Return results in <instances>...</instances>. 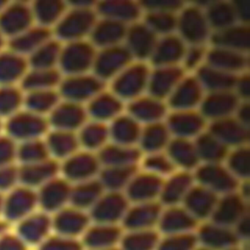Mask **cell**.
<instances>
[{
	"instance_id": "obj_51",
	"label": "cell",
	"mask_w": 250,
	"mask_h": 250,
	"mask_svg": "<svg viewBox=\"0 0 250 250\" xmlns=\"http://www.w3.org/2000/svg\"><path fill=\"white\" fill-rule=\"evenodd\" d=\"M0 250H26V248L21 238L5 235L0 238Z\"/></svg>"
},
{
	"instance_id": "obj_56",
	"label": "cell",
	"mask_w": 250,
	"mask_h": 250,
	"mask_svg": "<svg viewBox=\"0 0 250 250\" xmlns=\"http://www.w3.org/2000/svg\"><path fill=\"white\" fill-rule=\"evenodd\" d=\"M5 225L3 224L0 223V235L3 232V231L5 230Z\"/></svg>"
},
{
	"instance_id": "obj_50",
	"label": "cell",
	"mask_w": 250,
	"mask_h": 250,
	"mask_svg": "<svg viewBox=\"0 0 250 250\" xmlns=\"http://www.w3.org/2000/svg\"><path fill=\"white\" fill-rule=\"evenodd\" d=\"M250 213L244 216L232 228L238 241L241 244L248 243L250 238Z\"/></svg>"
},
{
	"instance_id": "obj_15",
	"label": "cell",
	"mask_w": 250,
	"mask_h": 250,
	"mask_svg": "<svg viewBox=\"0 0 250 250\" xmlns=\"http://www.w3.org/2000/svg\"><path fill=\"white\" fill-rule=\"evenodd\" d=\"M85 118V112L80 104L61 100L47 120L54 130L74 133L83 126Z\"/></svg>"
},
{
	"instance_id": "obj_39",
	"label": "cell",
	"mask_w": 250,
	"mask_h": 250,
	"mask_svg": "<svg viewBox=\"0 0 250 250\" xmlns=\"http://www.w3.org/2000/svg\"><path fill=\"white\" fill-rule=\"evenodd\" d=\"M203 121L195 115H178L172 117L169 121V128L179 138L195 135L201 131Z\"/></svg>"
},
{
	"instance_id": "obj_1",
	"label": "cell",
	"mask_w": 250,
	"mask_h": 250,
	"mask_svg": "<svg viewBox=\"0 0 250 250\" xmlns=\"http://www.w3.org/2000/svg\"><path fill=\"white\" fill-rule=\"evenodd\" d=\"M195 184L217 195L218 197L235 192L240 182L219 163L206 164L197 167L192 172Z\"/></svg>"
},
{
	"instance_id": "obj_34",
	"label": "cell",
	"mask_w": 250,
	"mask_h": 250,
	"mask_svg": "<svg viewBox=\"0 0 250 250\" xmlns=\"http://www.w3.org/2000/svg\"><path fill=\"white\" fill-rule=\"evenodd\" d=\"M137 168L104 167L98 180L105 191L124 192Z\"/></svg>"
},
{
	"instance_id": "obj_43",
	"label": "cell",
	"mask_w": 250,
	"mask_h": 250,
	"mask_svg": "<svg viewBox=\"0 0 250 250\" xmlns=\"http://www.w3.org/2000/svg\"><path fill=\"white\" fill-rule=\"evenodd\" d=\"M168 130L159 124H152L142 137L143 148L150 153L160 150L167 143Z\"/></svg>"
},
{
	"instance_id": "obj_21",
	"label": "cell",
	"mask_w": 250,
	"mask_h": 250,
	"mask_svg": "<svg viewBox=\"0 0 250 250\" xmlns=\"http://www.w3.org/2000/svg\"><path fill=\"white\" fill-rule=\"evenodd\" d=\"M91 222L88 213L72 207L59 210L54 220V227L62 236L71 238L84 234Z\"/></svg>"
},
{
	"instance_id": "obj_41",
	"label": "cell",
	"mask_w": 250,
	"mask_h": 250,
	"mask_svg": "<svg viewBox=\"0 0 250 250\" xmlns=\"http://www.w3.org/2000/svg\"><path fill=\"white\" fill-rule=\"evenodd\" d=\"M109 133L119 146L127 147L140 138L138 125L132 120L127 118L118 120Z\"/></svg>"
},
{
	"instance_id": "obj_42",
	"label": "cell",
	"mask_w": 250,
	"mask_h": 250,
	"mask_svg": "<svg viewBox=\"0 0 250 250\" xmlns=\"http://www.w3.org/2000/svg\"><path fill=\"white\" fill-rule=\"evenodd\" d=\"M198 247L195 232L161 235L156 250H194Z\"/></svg>"
},
{
	"instance_id": "obj_17",
	"label": "cell",
	"mask_w": 250,
	"mask_h": 250,
	"mask_svg": "<svg viewBox=\"0 0 250 250\" xmlns=\"http://www.w3.org/2000/svg\"><path fill=\"white\" fill-rule=\"evenodd\" d=\"M219 197L195 184L182 206L199 223H201L210 219Z\"/></svg>"
},
{
	"instance_id": "obj_12",
	"label": "cell",
	"mask_w": 250,
	"mask_h": 250,
	"mask_svg": "<svg viewBox=\"0 0 250 250\" xmlns=\"http://www.w3.org/2000/svg\"><path fill=\"white\" fill-rule=\"evenodd\" d=\"M195 235L198 245L209 250H225L241 244L233 229L210 220L199 224Z\"/></svg>"
},
{
	"instance_id": "obj_9",
	"label": "cell",
	"mask_w": 250,
	"mask_h": 250,
	"mask_svg": "<svg viewBox=\"0 0 250 250\" xmlns=\"http://www.w3.org/2000/svg\"><path fill=\"white\" fill-rule=\"evenodd\" d=\"M199 224L182 205L163 206L157 230L161 235L192 233L195 232Z\"/></svg>"
},
{
	"instance_id": "obj_47",
	"label": "cell",
	"mask_w": 250,
	"mask_h": 250,
	"mask_svg": "<svg viewBox=\"0 0 250 250\" xmlns=\"http://www.w3.org/2000/svg\"><path fill=\"white\" fill-rule=\"evenodd\" d=\"M83 244L71 238L61 236L43 243L40 250H83Z\"/></svg>"
},
{
	"instance_id": "obj_32",
	"label": "cell",
	"mask_w": 250,
	"mask_h": 250,
	"mask_svg": "<svg viewBox=\"0 0 250 250\" xmlns=\"http://www.w3.org/2000/svg\"><path fill=\"white\" fill-rule=\"evenodd\" d=\"M169 156L174 167H179L181 171L190 172L197 167L199 158L195 146L186 139L178 138L169 145Z\"/></svg>"
},
{
	"instance_id": "obj_59",
	"label": "cell",
	"mask_w": 250,
	"mask_h": 250,
	"mask_svg": "<svg viewBox=\"0 0 250 250\" xmlns=\"http://www.w3.org/2000/svg\"><path fill=\"white\" fill-rule=\"evenodd\" d=\"M2 129V123H1V121H0V131Z\"/></svg>"
},
{
	"instance_id": "obj_46",
	"label": "cell",
	"mask_w": 250,
	"mask_h": 250,
	"mask_svg": "<svg viewBox=\"0 0 250 250\" xmlns=\"http://www.w3.org/2000/svg\"><path fill=\"white\" fill-rule=\"evenodd\" d=\"M17 146L8 136H0V168L11 166L17 159Z\"/></svg>"
},
{
	"instance_id": "obj_7",
	"label": "cell",
	"mask_w": 250,
	"mask_h": 250,
	"mask_svg": "<svg viewBox=\"0 0 250 250\" xmlns=\"http://www.w3.org/2000/svg\"><path fill=\"white\" fill-rule=\"evenodd\" d=\"M162 209L159 202L130 204L121 227L125 231L157 229Z\"/></svg>"
},
{
	"instance_id": "obj_33",
	"label": "cell",
	"mask_w": 250,
	"mask_h": 250,
	"mask_svg": "<svg viewBox=\"0 0 250 250\" xmlns=\"http://www.w3.org/2000/svg\"><path fill=\"white\" fill-rule=\"evenodd\" d=\"M160 238L157 229L124 230L119 247L122 250H156Z\"/></svg>"
},
{
	"instance_id": "obj_48",
	"label": "cell",
	"mask_w": 250,
	"mask_h": 250,
	"mask_svg": "<svg viewBox=\"0 0 250 250\" xmlns=\"http://www.w3.org/2000/svg\"><path fill=\"white\" fill-rule=\"evenodd\" d=\"M117 106L111 102L99 99L93 102L89 108V113L97 120H105L111 118L116 113Z\"/></svg>"
},
{
	"instance_id": "obj_27",
	"label": "cell",
	"mask_w": 250,
	"mask_h": 250,
	"mask_svg": "<svg viewBox=\"0 0 250 250\" xmlns=\"http://www.w3.org/2000/svg\"><path fill=\"white\" fill-rule=\"evenodd\" d=\"M45 143L49 156L63 160L77 153L80 146L77 136L74 132L56 130L48 134Z\"/></svg>"
},
{
	"instance_id": "obj_14",
	"label": "cell",
	"mask_w": 250,
	"mask_h": 250,
	"mask_svg": "<svg viewBox=\"0 0 250 250\" xmlns=\"http://www.w3.org/2000/svg\"><path fill=\"white\" fill-rule=\"evenodd\" d=\"M38 203L37 194L32 188H14L4 200L2 213L8 220L21 221L33 213Z\"/></svg>"
},
{
	"instance_id": "obj_49",
	"label": "cell",
	"mask_w": 250,
	"mask_h": 250,
	"mask_svg": "<svg viewBox=\"0 0 250 250\" xmlns=\"http://www.w3.org/2000/svg\"><path fill=\"white\" fill-rule=\"evenodd\" d=\"M19 181V169L11 165L0 168V191L14 188Z\"/></svg>"
},
{
	"instance_id": "obj_11",
	"label": "cell",
	"mask_w": 250,
	"mask_h": 250,
	"mask_svg": "<svg viewBox=\"0 0 250 250\" xmlns=\"http://www.w3.org/2000/svg\"><path fill=\"white\" fill-rule=\"evenodd\" d=\"M194 185L192 172L175 171L163 180L159 203L164 207L181 206Z\"/></svg>"
},
{
	"instance_id": "obj_52",
	"label": "cell",
	"mask_w": 250,
	"mask_h": 250,
	"mask_svg": "<svg viewBox=\"0 0 250 250\" xmlns=\"http://www.w3.org/2000/svg\"><path fill=\"white\" fill-rule=\"evenodd\" d=\"M247 244V243L236 244V245L232 246V247H229V248L225 250H247V249H246Z\"/></svg>"
},
{
	"instance_id": "obj_58",
	"label": "cell",
	"mask_w": 250,
	"mask_h": 250,
	"mask_svg": "<svg viewBox=\"0 0 250 250\" xmlns=\"http://www.w3.org/2000/svg\"><path fill=\"white\" fill-rule=\"evenodd\" d=\"M194 250H208V249L204 248V247H200V246L198 245V247H197V248L195 249Z\"/></svg>"
},
{
	"instance_id": "obj_36",
	"label": "cell",
	"mask_w": 250,
	"mask_h": 250,
	"mask_svg": "<svg viewBox=\"0 0 250 250\" xmlns=\"http://www.w3.org/2000/svg\"><path fill=\"white\" fill-rule=\"evenodd\" d=\"M199 160L203 159L206 164L219 163L225 155L226 146H224L211 134L201 136L195 145Z\"/></svg>"
},
{
	"instance_id": "obj_16",
	"label": "cell",
	"mask_w": 250,
	"mask_h": 250,
	"mask_svg": "<svg viewBox=\"0 0 250 250\" xmlns=\"http://www.w3.org/2000/svg\"><path fill=\"white\" fill-rule=\"evenodd\" d=\"M124 232L121 225L93 223L84 232L83 246L89 250H104L119 247Z\"/></svg>"
},
{
	"instance_id": "obj_28",
	"label": "cell",
	"mask_w": 250,
	"mask_h": 250,
	"mask_svg": "<svg viewBox=\"0 0 250 250\" xmlns=\"http://www.w3.org/2000/svg\"><path fill=\"white\" fill-rule=\"evenodd\" d=\"M62 44L52 38L27 58L30 70L58 68Z\"/></svg>"
},
{
	"instance_id": "obj_8",
	"label": "cell",
	"mask_w": 250,
	"mask_h": 250,
	"mask_svg": "<svg viewBox=\"0 0 250 250\" xmlns=\"http://www.w3.org/2000/svg\"><path fill=\"white\" fill-rule=\"evenodd\" d=\"M163 180L137 170L125 188L124 194L130 204L159 202Z\"/></svg>"
},
{
	"instance_id": "obj_5",
	"label": "cell",
	"mask_w": 250,
	"mask_h": 250,
	"mask_svg": "<svg viewBox=\"0 0 250 250\" xmlns=\"http://www.w3.org/2000/svg\"><path fill=\"white\" fill-rule=\"evenodd\" d=\"M93 61V50L83 42L62 44L58 69L62 77L83 75Z\"/></svg>"
},
{
	"instance_id": "obj_2",
	"label": "cell",
	"mask_w": 250,
	"mask_h": 250,
	"mask_svg": "<svg viewBox=\"0 0 250 250\" xmlns=\"http://www.w3.org/2000/svg\"><path fill=\"white\" fill-rule=\"evenodd\" d=\"M48 120L44 116L28 111H20L8 118L5 131L8 137L20 143L40 140L49 128Z\"/></svg>"
},
{
	"instance_id": "obj_31",
	"label": "cell",
	"mask_w": 250,
	"mask_h": 250,
	"mask_svg": "<svg viewBox=\"0 0 250 250\" xmlns=\"http://www.w3.org/2000/svg\"><path fill=\"white\" fill-rule=\"evenodd\" d=\"M61 101L58 90L30 92L24 93L23 106L28 112L44 116L49 115Z\"/></svg>"
},
{
	"instance_id": "obj_20",
	"label": "cell",
	"mask_w": 250,
	"mask_h": 250,
	"mask_svg": "<svg viewBox=\"0 0 250 250\" xmlns=\"http://www.w3.org/2000/svg\"><path fill=\"white\" fill-rule=\"evenodd\" d=\"M53 38L52 30L34 25L24 33L8 41V49L27 58Z\"/></svg>"
},
{
	"instance_id": "obj_53",
	"label": "cell",
	"mask_w": 250,
	"mask_h": 250,
	"mask_svg": "<svg viewBox=\"0 0 250 250\" xmlns=\"http://www.w3.org/2000/svg\"><path fill=\"white\" fill-rule=\"evenodd\" d=\"M5 39L3 37L1 33H0V52H2L4 46H5Z\"/></svg>"
},
{
	"instance_id": "obj_10",
	"label": "cell",
	"mask_w": 250,
	"mask_h": 250,
	"mask_svg": "<svg viewBox=\"0 0 250 250\" xmlns=\"http://www.w3.org/2000/svg\"><path fill=\"white\" fill-rule=\"evenodd\" d=\"M248 213L249 202L235 191L219 197L209 220L232 229Z\"/></svg>"
},
{
	"instance_id": "obj_23",
	"label": "cell",
	"mask_w": 250,
	"mask_h": 250,
	"mask_svg": "<svg viewBox=\"0 0 250 250\" xmlns=\"http://www.w3.org/2000/svg\"><path fill=\"white\" fill-rule=\"evenodd\" d=\"M59 169L58 164L49 159L33 165H23L19 169V181L28 188L42 187L56 178Z\"/></svg>"
},
{
	"instance_id": "obj_22",
	"label": "cell",
	"mask_w": 250,
	"mask_h": 250,
	"mask_svg": "<svg viewBox=\"0 0 250 250\" xmlns=\"http://www.w3.org/2000/svg\"><path fill=\"white\" fill-rule=\"evenodd\" d=\"M28 71L27 58L8 49L0 52V87L17 86Z\"/></svg>"
},
{
	"instance_id": "obj_55",
	"label": "cell",
	"mask_w": 250,
	"mask_h": 250,
	"mask_svg": "<svg viewBox=\"0 0 250 250\" xmlns=\"http://www.w3.org/2000/svg\"><path fill=\"white\" fill-rule=\"evenodd\" d=\"M4 199L2 196L0 195V213H2L3 210Z\"/></svg>"
},
{
	"instance_id": "obj_35",
	"label": "cell",
	"mask_w": 250,
	"mask_h": 250,
	"mask_svg": "<svg viewBox=\"0 0 250 250\" xmlns=\"http://www.w3.org/2000/svg\"><path fill=\"white\" fill-rule=\"evenodd\" d=\"M211 134L225 146L241 144L247 137V132L244 125L227 120L216 123L212 127Z\"/></svg>"
},
{
	"instance_id": "obj_40",
	"label": "cell",
	"mask_w": 250,
	"mask_h": 250,
	"mask_svg": "<svg viewBox=\"0 0 250 250\" xmlns=\"http://www.w3.org/2000/svg\"><path fill=\"white\" fill-rule=\"evenodd\" d=\"M109 134L104 125L96 123L83 125L77 138L79 144L89 150H95L103 146Z\"/></svg>"
},
{
	"instance_id": "obj_38",
	"label": "cell",
	"mask_w": 250,
	"mask_h": 250,
	"mask_svg": "<svg viewBox=\"0 0 250 250\" xmlns=\"http://www.w3.org/2000/svg\"><path fill=\"white\" fill-rule=\"evenodd\" d=\"M17 159L23 165H33L49 159V153L45 142L40 140L21 143L17 147Z\"/></svg>"
},
{
	"instance_id": "obj_37",
	"label": "cell",
	"mask_w": 250,
	"mask_h": 250,
	"mask_svg": "<svg viewBox=\"0 0 250 250\" xmlns=\"http://www.w3.org/2000/svg\"><path fill=\"white\" fill-rule=\"evenodd\" d=\"M24 93L17 86L0 87V119L9 118L20 112L24 103Z\"/></svg>"
},
{
	"instance_id": "obj_54",
	"label": "cell",
	"mask_w": 250,
	"mask_h": 250,
	"mask_svg": "<svg viewBox=\"0 0 250 250\" xmlns=\"http://www.w3.org/2000/svg\"><path fill=\"white\" fill-rule=\"evenodd\" d=\"M8 5V2L6 1H0V14L2 11L6 8L7 5Z\"/></svg>"
},
{
	"instance_id": "obj_45",
	"label": "cell",
	"mask_w": 250,
	"mask_h": 250,
	"mask_svg": "<svg viewBox=\"0 0 250 250\" xmlns=\"http://www.w3.org/2000/svg\"><path fill=\"white\" fill-rule=\"evenodd\" d=\"M143 171L165 179L175 172V169L169 158L155 153L145 161Z\"/></svg>"
},
{
	"instance_id": "obj_26",
	"label": "cell",
	"mask_w": 250,
	"mask_h": 250,
	"mask_svg": "<svg viewBox=\"0 0 250 250\" xmlns=\"http://www.w3.org/2000/svg\"><path fill=\"white\" fill-rule=\"evenodd\" d=\"M98 178L75 184L71 188L70 203L72 207L87 211L90 210L104 193Z\"/></svg>"
},
{
	"instance_id": "obj_24",
	"label": "cell",
	"mask_w": 250,
	"mask_h": 250,
	"mask_svg": "<svg viewBox=\"0 0 250 250\" xmlns=\"http://www.w3.org/2000/svg\"><path fill=\"white\" fill-rule=\"evenodd\" d=\"M62 76L58 68L50 70H30L20 83L24 93L42 90H58Z\"/></svg>"
},
{
	"instance_id": "obj_25",
	"label": "cell",
	"mask_w": 250,
	"mask_h": 250,
	"mask_svg": "<svg viewBox=\"0 0 250 250\" xmlns=\"http://www.w3.org/2000/svg\"><path fill=\"white\" fill-rule=\"evenodd\" d=\"M67 5L59 0L36 1L31 5L35 24L52 30L66 12Z\"/></svg>"
},
{
	"instance_id": "obj_30",
	"label": "cell",
	"mask_w": 250,
	"mask_h": 250,
	"mask_svg": "<svg viewBox=\"0 0 250 250\" xmlns=\"http://www.w3.org/2000/svg\"><path fill=\"white\" fill-rule=\"evenodd\" d=\"M138 151L127 146H111L105 147L99 155V162L104 167L137 168Z\"/></svg>"
},
{
	"instance_id": "obj_57",
	"label": "cell",
	"mask_w": 250,
	"mask_h": 250,
	"mask_svg": "<svg viewBox=\"0 0 250 250\" xmlns=\"http://www.w3.org/2000/svg\"><path fill=\"white\" fill-rule=\"evenodd\" d=\"M122 250L121 248H120V247H113V248H109V249H106V250Z\"/></svg>"
},
{
	"instance_id": "obj_29",
	"label": "cell",
	"mask_w": 250,
	"mask_h": 250,
	"mask_svg": "<svg viewBox=\"0 0 250 250\" xmlns=\"http://www.w3.org/2000/svg\"><path fill=\"white\" fill-rule=\"evenodd\" d=\"M51 227V221L43 213L30 214L21 221L18 232L20 238L29 244H38L46 237Z\"/></svg>"
},
{
	"instance_id": "obj_3",
	"label": "cell",
	"mask_w": 250,
	"mask_h": 250,
	"mask_svg": "<svg viewBox=\"0 0 250 250\" xmlns=\"http://www.w3.org/2000/svg\"><path fill=\"white\" fill-rule=\"evenodd\" d=\"M93 16L90 11L83 8L67 10L59 22L52 29L55 40L62 44L79 42L91 27Z\"/></svg>"
},
{
	"instance_id": "obj_6",
	"label": "cell",
	"mask_w": 250,
	"mask_h": 250,
	"mask_svg": "<svg viewBox=\"0 0 250 250\" xmlns=\"http://www.w3.org/2000/svg\"><path fill=\"white\" fill-rule=\"evenodd\" d=\"M34 25L31 5L25 2L8 4L0 14V33L8 41Z\"/></svg>"
},
{
	"instance_id": "obj_13",
	"label": "cell",
	"mask_w": 250,
	"mask_h": 250,
	"mask_svg": "<svg viewBox=\"0 0 250 250\" xmlns=\"http://www.w3.org/2000/svg\"><path fill=\"white\" fill-rule=\"evenodd\" d=\"M99 159L89 153H75L64 160L62 173L67 181L75 184L96 179L100 172Z\"/></svg>"
},
{
	"instance_id": "obj_19",
	"label": "cell",
	"mask_w": 250,
	"mask_h": 250,
	"mask_svg": "<svg viewBox=\"0 0 250 250\" xmlns=\"http://www.w3.org/2000/svg\"><path fill=\"white\" fill-rule=\"evenodd\" d=\"M71 187L68 181L55 178L41 187L38 203L46 211H59L70 201Z\"/></svg>"
},
{
	"instance_id": "obj_44",
	"label": "cell",
	"mask_w": 250,
	"mask_h": 250,
	"mask_svg": "<svg viewBox=\"0 0 250 250\" xmlns=\"http://www.w3.org/2000/svg\"><path fill=\"white\" fill-rule=\"evenodd\" d=\"M250 156L246 148L234 152L228 161L227 169L239 182L250 180Z\"/></svg>"
},
{
	"instance_id": "obj_4",
	"label": "cell",
	"mask_w": 250,
	"mask_h": 250,
	"mask_svg": "<svg viewBox=\"0 0 250 250\" xmlns=\"http://www.w3.org/2000/svg\"><path fill=\"white\" fill-rule=\"evenodd\" d=\"M129 206L124 193L104 191L88 214L93 223L121 226Z\"/></svg>"
},
{
	"instance_id": "obj_18",
	"label": "cell",
	"mask_w": 250,
	"mask_h": 250,
	"mask_svg": "<svg viewBox=\"0 0 250 250\" xmlns=\"http://www.w3.org/2000/svg\"><path fill=\"white\" fill-rule=\"evenodd\" d=\"M99 88L96 80L83 75L62 77L58 88L61 100L80 104L93 96Z\"/></svg>"
}]
</instances>
